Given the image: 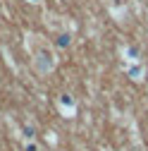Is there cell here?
<instances>
[{
  "label": "cell",
  "instance_id": "1",
  "mask_svg": "<svg viewBox=\"0 0 148 151\" xmlns=\"http://www.w3.org/2000/svg\"><path fill=\"white\" fill-rule=\"evenodd\" d=\"M26 48L31 53V63H33V70L41 72V74H50L58 65V55H55V48L50 43H46L41 36L36 34H26Z\"/></svg>",
  "mask_w": 148,
  "mask_h": 151
},
{
  "label": "cell",
  "instance_id": "2",
  "mask_svg": "<svg viewBox=\"0 0 148 151\" xmlns=\"http://www.w3.org/2000/svg\"><path fill=\"white\" fill-rule=\"evenodd\" d=\"M58 110H60V115L72 120L74 115H77V101H74L72 93H62V96H58Z\"/></svg>",
  "mask_w": 148,
  "mask_h": 151
},
{
  "label": "cell",
  "instance_id": "3",
  "mask_svg": "<svg viewBox=\"0 0 148 151\" xmlns=\"http://www.w3.org/2000/svg\"><path fill=\"white\" fill-rule=\"evenodd\" d=\"M124 72L129 74V79H134V82H143V79H146V67H143L141 60H139V63L124 65Z\"/></svg>",
  "mask_w": 148,
  "mask_h": 151
},
{
  "label": "cell",
  "instance_id": "4",
  "mask_svg": "<svg viewBox=\"0 0 148 151\" xmlns=\"http://www.w3.org/2000/svg\"><path fill=\"white\" fill-rule=\"evenodd\" d=\"M122 60H124V65H129V63H139L141 58H139V50L134 48V46H124L122 50Z\"/></svg>",
  "mask_w": 148,
  "mask_h": 151
},
{
  "label": "cell",
  "instance_id": "5",
  "mask_svg": "<svg viewBox=\"0 0 148 151\" xmlns=\"http://www.w3.org/2000/svg\"><path fill=\"white\" fill-rule=\"evenodd\" d=\"M69 46H72V34L69 31L58 34V48H69Z\"/></svg>",
  "mask_w": 148,
  "mask_h": 151
},
{
  "label": "cell",
  "instance_id": "6",
  "mask_svg": "<svg viewBox=\"0 0 148 151\" xmlns=\"http://www.w3.org/2000/svg\"><path fill=\"white\" fill-rule=\"evenodd\" d=\"M22 139H24V142L36 139V134H33V127H24V129H22Z\"/></svg>",
  "mask_w": 148,
  "mask_h": 151
},
{
  "label": "cell",
  "instance_id": "7",
  "mask_svg": "<svg viewBox=\"0 0 148 151\" xmlns=\"http://www.w3.org/2000/svg\"><path fill=\"white\" fill-rule=\"evenodd\" d=\"M24 151H41V149L36 144V139H31V142H24Z\"/></svg>",
  "mask_w": 148,
  "mask_h": 151
},
{
  "label": "cell",
  "instance_id": "8",
  "mask_svg": "<svg viewBox=\"0 0 148 151\" xmlns=\"http://www.w3.org/2000/svg\"><path fill=\"white\" fill-rule=\"evenodd\" d=\"M26 3H29V5H41L43 0H26Z\"/></svg>",
  "mask_w": 148,
  "mask_h": 151
}]
</instances>
